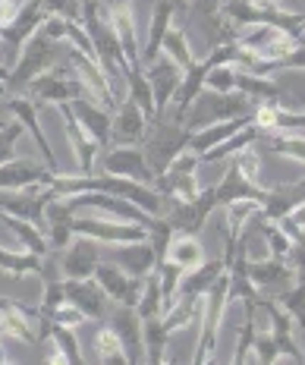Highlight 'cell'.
I'll use <instances>...</instances> for the list:
<instances>
[{
	"mask_svg": "<svg viewBox=\"0 0 305 365\" xmlns=\"http://www.w3.org/2000/svg\"><path fill=\"white\" fill-rule=\"evenodd\" d=\"M0 224L19 240L22 249H29V252H35V255L51 252V242H48V237H44V230L38 224H32V220L16 217V215H0Z\"/></svg>",
	"mask_w": 305,
	"mask_h": 365,
	"instance_id": "34",
	"label": "cell"
},
{
	"mask_svg": "<svg viewBox=\"0 0 305 365\" xmlns=\"http://www.w3.org/2000/svg\"><path fill=\"white\" fill-rule=\"evenodd\" d=\"M70 108H73V113H76V120L82 123V129H86V133L98 142V145H101V148L113 145V135H110L113 113L104 108V104L91 101L88 95H79V98H76V101L70 104Z\"/></svg>",
	"mask_w": 305,
	"mask_h": 365,
	"instance_id": "27",
	"label": "cell"
},
{
	"mask_svg": "<svg viewBox=\"0 0 305 365\" xmlns=\"http://www.w3.org/2000/svg\"><path fill=\"white\" fill-rule=\"evenodd\" d=\"M63 290L66 299L86 315V322H104L110 312V296L104 293V287L95 277H82V280H66L63 277Z\"/></svg>",
	"mask_w": 305,
	"mask_h": 365,
	"instance_id": "15",
	"label": "cell"
},
{
	"mask_svg": "<svg viewBox=\"0 0 305 365\" xmlns=\"http://www.w3.org/2000/svg\"><path fill=\"white\" fill-rule=\"evenodd\" d=\"M148 126L151 120L145 117V110L133 98H123L113 110V126H110V135H113V145H142L145 135H148Z\"/></svg>",
	"mask_w": 305,
	"mask_h": 365,
	"instance_id": "22",
	"label": "cell"
},
{
	"mask_svg": "<svg viewBox=\"0 0 305 365\" xmlns=\"http://www.w3.org/2000/svg\"><path fill=\"white\" fill-rule=\"evenodd\" d=\"M189 135H192V129L186 123H173L170 117L151 120V129L142 142V151H145V158H148L155 177L167 173V167L189 148Z\"/></svg>",
	"mask_w": 305,
	"mask_h": 365,
	"instance_id": "4",
	"label": "cell"
},
{
	"mask_svg": "<svg viewBox=\"0 0 305 365\" xmlns=\"http://www.w3.org/2000/svg\"><path fill=\"white\" fill-rule=\"evenodd\" d=\"M198 315H202V296H177V302L164 312L161 322H164V328L173 334V331L189 328Z\"/></svg>",
	"mask_w": 305,
	"mask_h": 365,
	"instance_id": "44",
	"label": "cell"
},
{
	"mask_svg": "<svg viewBox=\"0 0 305 365\" xmlns=\"http://www.w3.org/2000/svg\"><path fill=\"white\" fill-rule=\"evenodd\" d=\"M126 98H133L135 104L145 110V117L155 120V91H151V82H148V73H145V63H126Z\"/></svg>",
	"mask_w": 305,
	"mask_h": 365,
	"instance_id": "36",
	"label": "cell"
},
{
	"mask_svg": "<svg viewBox=\"0 0 305 365\" xmlns=\"http://www.w3.org/2000/svg\"><path fill=\"white\" fill-rule=\"evenodd\" d=\"M54 170L44 161L35 158H13V161L0 164V192H16V189H32V186H44Z\"/></svg>",
	"mask_w": 305,
	"mask_h": 365,
	"instance_id": "17",
	"label": "cell"
},
{
	"mask_svg": "<svg viewBox=\"0 0 305 365\" xmlns=\"http://www.w3.org/2000/svg\"><path fill=\"white\" fill-rule=\"evenodd\" d=\"M161 51H164L167 57H173V60H177V63L182 66V73H186L189 66L195 63V51H192V41H189L186 29H180V26H170V29H167Z\"/></svg>",
	"mask_w": 305,
	"mask_h": 365,
	"instance_id": "45",
	"label": "cell"
},
{
	"mask_svg": "<svg viewBox=\"0 0 305 365\" xmlns=\"http://www.w3.org/2000/svg\"><path fill=\"white\" fill-rule=\"evenodd\" d=\"M73 233L76 237L98 240L101 246H120V242H142L148 240V227L129 224L117 217H73Z\"/></svg>",
	"mask_w": 305,
	"mask_h": 365,
	"instance_id": "10",
	"label": "cell"
},
{
	"mask_svg": "<svg viewBox=\"0 0 305 365\" xmlns=\"http://www.w3.org/2000/svg\"><path fill=\"white\" fill-rule=\"evenodd\" d=\"M236 70H239V66H214V70L208 73V79H205V88L230 95V91H236Z\"/></svg>",
	"mask_w": 305,
	"mask_h": 365,
	"instance_id": "51",
	"label": "cell"
},
{
	"mask_svg": "<svg viewBox=\"0 0 305 365\" xmlns=\"http://www.w3.org/2000/svg\"><path fill=\"white\" fill-rule=\"evenodd\" d=\"M202 167V158L195 151H182V155L167 167V173L155 180V189L164 195V199H195L202 192V182H198L195 170Z\"/></svg>",
	"mask_w": 305,
	"mask_h": 365,
	"instance_id": "11",
	"label": "cell"
},
{
	"mask_svg": "<svg viewBox=\"0 0 305 365\" xmlns=\"http://www.w3.org/2000/svg\"><path fill=\"white\" fill-rule=\"evenodd\" d=\"M252 123H255V117L246 113V117H233V120H220V123L202 126V129H195V133L189 135V151H195V155H205L208 148H217L220 142H227L230 135H236L239 129H246Z\"/></svg>",
	"mask_w": 305,
	"mask_h": 365,
	"instance_id": "31",
	"label": "cell"
},
{
	"mask_svg": "<svg viewBox=\"0 0 305 365\" xmlns=\"http://www.w3.org/2000/svg\"><path fill=\"white\" fill-rule=\"evenodd\" d=\"M142 334H145V362H151V365L167 362L164 349H167V340H170V331L164 328L161 315L145 318V322H142Z\"/></svg>",
	"mask_w": 305,
	"mask_h": 365,
	"instance_id": "43",
	"label": "cell"
},
{
	"mask_svg": "<svg viewBox=\"0 0 305 365\" xmlns=\"http://www.w3.org/2000/svg\"><path fill=\"white\" fill-rule=\"evenodd\" d=\"M95 280L104 287V293L110 296V302H120V306H135L142 296V287H145V280L133 277V274H126L120 264L104 262V258L95 268Z\"/></svg>",
	"mask_w": 305,
	"mask_h": 365,
	"instance_id": "21",
	"label": "cell"
},
{
	"mask_svg": "<svg viewBox=\"0 0 305 365\" xmlns=\"http://www.w3.org/2000/svg\"><path fill=\"white\" fill-rule=\"evenodd\" d=\"M167 258H173L182 271H192L205 262V249H202V242H198V237H192V233H173L170 246H167Z\"/></svg>",
	"mask_w": 305,
	"mask_h": 365,
	"instance_id": "40",
	"label": "cell"
},
{
	"mask_svg": "<svg viewBox=\"0 0 305 365\" xmlns=\"http://www.w3.org/2000/svg\"><path fill=\"white\" fill-rule=\"evenodd\" d=\"M110 258L113 264H120L126 274L145 280L151 271L157 268V258H155V246L151 240H142V242H120V246H110Z\"/></svg>",
	"mask_w": 305,
	"mask_h": 365,
	"instance_id": "28",
	"label": "cell"
},
{
	"mask_svg": "<svg viewBox=\"0 0 305 365\" xmlns=\"http://www.w3.org/2000/svg\"><path fill=\"white\" fill-rule=\"evenodd\" d=\"M224 271H227L224 258H211V262L205 258L198 268L182 274V280H180V296H205V293H208V287L214 284V280H217Z\"/></svg>",
	"mask_w": 305,
	"mask_h": 365,
	"instance_id": "35",
	"label": "cell"
},
{
	"mask_svg": "<svg viewBox=\"0 0 305 365\" xmlns=\"http://www.w3.org/2000/svg\"><path fill=\"white\" fill-rule=\"evenodd\" d=\"M48 16H60V19H73V22H82V6L86 0H41Z\"/></svg>",
	"mask_w": 305,
	"mask_h": 365,
	"instance_id": "52",
	"label": "cell"
},
{
	"mask_svg": "<svg viewBox=\"0 0 305 365\" xmlns=\"http://www.w3.org/2000/svg\"><path fill=\"white\" fill-rule=\"evenodd\" d=\"M104 173H117V177H129L145 186H155V170H151L148 158H145L142 145H117L104 155Z\"/></svg>",
	"mask_w": 305,
	"mask_h": 365,
	"instance_id": "16",
	"label": "cell"
},
{
	"mask_svg": "<svg viewBox=\"0 0 305 365\" xmlns=\"http://www.w3.org/2000/svg\"><path fill=\"white\" fill-rule=\"evenodd\" d=\"M173 6H177V10H189V0H170Z\"/></svg>",
	"mask_w": 305,
	"mask_h": 365,
	"instance_id": "55",
	"label": "cell"
},
{
	"mask_svg": "<svg viewBox=\"0 0 305 365\" xmlns=\"http://www.w3.org/2000/svg\"><path fill=\"white\" fill-rule=\"evenodd\" d=\"M177 19V6L170 0H157L155 10H151V26H148V41L142 44V63H151L157 54H161V44H164V35L167 29L173 26Z\"/></svg>",
	"mask_w": 305,
	"mask_h": 365,
	"instance_id": "32",
	"label": "cell"
},
{
	"mask_svg": "<svg viewBox=\"0 0 305 365\" xmlns=\"http://www.w3.org/2000/svg\"><path fill=\"white\" fill-rule=\"evenodd\" d=\"M66 205L73 211H82V208H91L104 217H117V220H129V224H139V227H148L155 224V215L142 211L139 205H133L129 199H120V195H108V192H79V195H63Z\"/></svg>",
	"mask_w": 305,
	"mask_h": 365,
	"instance_id": "9",
	"label": "cell"
},
{
	"mask_svg": "<svg viewBox=\"0 0 305 365\" xmlns=\"http://www.w3.org/2000/svg\"><path fill=\"white\" fill-rule=\"evenodd\" d=\"M262 139V129H258L255 123L246 126V129H239L236 135H230L227 142H220L217 148H208L205 155H198L202 158V164H217V161H230V158L236 155L239 148H246V145H255V142Z\"/></svg>",
	"mask_w": 305,
	"mask_h": 365,
	"instance_id": "41",
	"label": "cell"
},
{
	"mask_svg": "<svg viewBox=\"0 0 305 365\" xmlns=\"http://www.w3.org/2000/svg\"><path fill=\"white\" fill-rule=\"evenodd\" d=\"M302 4H305V0H302ZM302 41H305V35H302Z\"/></svg>",
	"mask_w": 305,
	"mask_h": 365,
	"instance_id": "58",
	"label": "cell"
},
{
	"mask_svg": "<svg viewBox=\"0 0 305 365\" xmlns=\"http://www.w3.org/2000/svg\"><path fill=\"white\" fill-rule=\"evenodd\" d=\"M264 145L268 151L280 158H289L296 164H305V135H296V133H268L264 135Z\"/></svg>",
	"mask_w": 305,
	"mask_h": 365,
	"instance_id": "46",
	"label": "cell"
},
{
	"mask_svg": "<svg viewBox=\"0 0 305 365\" xmlns=\"http://www.w3.org/2000/svg\"><path fill=\"white\" fill-rule=\"evenodd\" d=\"M233 41L242 44V48H246L249 54L258 60V66L252 73L271 76L274 66H277L280 60H284L289 51L299 44V38L286 35L284 29H274V26H264V22H258V26H236Z\"/></svg>",
	"mask_w": 305,
	"mask_h": 365,
	"instance_id": "2",
	"label": "cell"
},
{
	"mask_svg": "<svg viewBox=\"0 0 305 365\" xmlns=\"http://www.w3.org/2000/svg\"><path fill=\"white\" fill-rule=\"evenodd\" d=\"M0 126H4V120H0Z\"/></svg>",
	"mask_w": 305,
	"mask_h": 365,
	"instance_id": "60",
	"label": "cell"
},
{
	"mask_svg": "<svg viewBox=\"0 0 305 365\" xmlns=\"http://www.w3.org/2000/svg\"><path fill=\"white\" fill-rule=\"evenodd\" d=\"M0 337L38 344V309H26L16 299H0Z\"/></svg>",
	"mask_w": 305,
	"mask_h": 365,
	"instance_id": "25",
	"label": "cell"
},
{
	"mask_svg": "<svg viewBox=\"0 0 305 365\" xmlns=\"http://www.w3.org/2000/svg\"><path fill=\"white\" fill-rule=\"evenodd\" d=\"M6 108H10V113L19 120L22 126H26V133L32 135V142L38 145V155H41V161L51 167V170L57 173V158H54V148L48 145V135H44L41 123H38V104L32 101V98L26 95H6Z\"/></svg>",
	"mask_w": 305,
	"mask_h": 365,
	"instance_id": "23",
	"label": "cell"
},
{
	"mask_svg": "<svg viewBox=\"0 0 305 365\" xmlns=\"http://www.w3.org/2000/svg\"><path fill=\"white\" fill-rule=\"evenodd\" d=\"M246 322L239 328V337H236V353H233V365H246V362H255L252 356V340H255V299H246Z\"/></svg>",
	"mask_w": 305,
	"mask_h": 365,
	"instance_id": "47",
	"label": "cell"
},
{
	"mask_svg": "<svg viewBox=\"0 0 305 365\" xmlns=\"http://www.w3.org/2000/svg\"><path fill=\"white\" fill-rule=\"evenodd\" d=\"M54 60H57V41L51 38L44 29L26 41L22 54L16 57V63L10 66V79H6V95H22L29 88V82H35L41 73L54 70Z\"/></svg>",
	"mask_w": 305,
	"mask_h": 365,
	"instance_id": "3",
	"label": "cell"
},
{
	"mask_svg": "<svg viewBox=\"0 0 305 365\" xmlns=\"http://www.w3.org/2000/svg\"><path fill=\"white\" fill-rule=\"evenodd\" d=\"M289 220H293V224L299 227V230H305V202H302V205H296V208L289 211Z\"/></svg>",
	"mask_w": 305,
	"mask_h": 365,
	"instance_id": "54",
	"label": "cell"
},
{
	"mask_svg": "<svg viewBox=\"0 0 305 365\" xmlns=\"http://www.w3.org/2000/svg\"><path fill=\"white\" fill-rule=\"evenodd\" d=\"M242 199H252V202L262 205L264 199H268V189H264L262 182L249 180L246 173L239 170V164L230 158L224 180L217 182V208H227L230 202H242Z\"/></svg>",
	"mask_w": 305,
	"mask_h": 365,
	"instance_id": "24",
	"label": "cell"
},
{
	"mask_svg": "<svg viewBox=\"0 0 305 365\" xmlns=\"http://www.w3.org/2000/svg\"><path fill=\"white\" fill-rule=\"evenodd\" d=\"M277 4H296V0H277Z\"/></svg>",
	"mask_w": 305,
	"mask_h": 365,
	"instance_id": "57",
	"label": "cell"
},
{
	"mask_svg": "<svg viewBox=\"0 0 305 365\" xmlns=\"http://www.w3.org/2000/svg\"><path fill=\"white\" fill-rule=\"evenodd\" d=\"M44 19H48V10H44L41 0H26L16 10V16L6 22V26H0V41H4L6 57H10L13 63H16V57L22 54L29 38L44 26Z\"/></svg>",
	"mask_w": 305,
	"mask_h": 365,
	"instance_id": "12",
	"label": "cell"
},
{
	"mask_svg": "<svg viewBox=\"0 0 305 365\" xmlns=\"http://www.w3.org/2000/svg\"><path fill=\"white\" fill-rule=\"evenodd\" d=\"M82 26H86L91 44H95L98 66L104 70L110 88L117 91V98H120V82H126L123 79L126 54H123V44H120V38H117V29H113L104 0H86V6H82Z\"/></svg>",
	"mask_w": 305,
	"mask_h": 365,
	"instance_id": "1",
	"label": "cell"
},
{
	"mask_svg": "<svg viewBox=\"0 0 305 365\" xmlns=\"http://www.w3.org/2000/svg\"><path fill=\"white\" fill-rule=\"evenodd\" d=\"M108 324L120 334V340H123L129 365H142L145 362V334H142V318H139V312H135V306L110 302Z\"/></svg>",
	"mask_w": 305,
	"mask_h": 365,
	"instance_id": "14",
	"label": "cell"
},
{
	"mask_svg": "<svg viewBox=\"0 0 305 365\" xmlns=\"http://www.w3.org/2000/svg\"><path fill=\"white\" fill-rule=\"evenodd\" d=\"M26 135V126L19 123H6V126H0V164H6V161H13L16 158V145H19V139Z\"/></svg>",
	"mask_w": 305,
	"mask_h": 365,
	"instance_id": "50",
	"label": "cell"
},
{
	"mask_svg": "<svg viewBox=\"0 0 305 365\" xmlns=\"http://www.w3.org/2000/svg\"><path fill=\"white\" fill-rule=\"evenodd\" d=\"M48 340H51V346H54V353L48 356V362H63V365H82V362H86V356L79 353V337H76V328L54 324Z\"/></svg>",
	"mask_w": 305,
	"mask_h": 365,
	"instance_id": "38",
	"label": "cell"
},
{
	"mask_svg": "<svg viewBox=\"0 0 305 365\" xmlns=\"http://www.w3.org/2000/svg\"><path fill=\"white\" fill-rule=\"evenodd\" d=\"M302 202H305V177L299 182H286V186L268 189V199L262 202V215L277 220V217L289 215V211H293L296 205H302Z\"/></svg>",
	"mask_w": 305,
	"mask_h": 365,
	"instance_id": "33",
	"label": "cell"
},
{
	"mask_svg": "<svg viewBox=\"0 0 305 365\" xmlns=\"http://www.w3.org/2000/svg\"><path fill=\"white\" fill-rule=\"evenodd\" d=\"M22 95L32 98L38 108H60V104H73L79 95H86V88L73 76V66H66V70L41 73L35 82H29V88Z\"/></svg>",
	"mask_w": 305,
	"mask_h": 365,
	"instance_id": "8",
	"label": "cell"
},
{
	"mask_svg": "<svg viewBox=\"0 0 305 365\" xmlns=\"http://www.w3.org/2000/svg\"><path fill=\"white\" fill-rule=\"evenodd\" d=\"M211 211H217V186H205L195 199H167V208L161 217L170 224L173 233H192V237H198V230L211 217Z\"/></svg>",
	"mask_w": 305,
	"mask_h": 365,
	"instance_id": "7",
	"label": "cell"
},
{
	"mask_svg": "<svg viewBox=\"0 0 305 365\" xmlns=\"http://www.w3.org/2000/svg\"><path fill=\"white\" fill-rule=\"evenodd\" d=\"M110 13V22L117 29V38L123 44L126 63H139L142 60V44H139V29H135V6L133 0H104Z\"/></svg>",
	"mask_w": 305,
	"mask_h": 365,
	"instance_id": "26",
	"label": "cell"
},
{
	"mask_svg": "<svg viewBox=\"0 0 305 365\" xmlns=\"http://www.w3.org/2000/svg\"><path fill=\"white\" fill-rule=\"evenodd\" d=\"M145 73H148L151 91H155V120H157V117H164V113H167L173 95H177V88L182 82V66L161 51V54L151 60V63H145Z\"/></svg>",
	"mask_w": 305,
	"mask_h": 365,
	"instance_id": "13",
	"label": "cell"
},
{
	"mask_svg": "<svg viewBox=\"0 0 305 365\" xmlns=\"http://www.w3.org/2000/svg\"><path fill=\"white\" fill-rule=\"evenodd\" d=\"M227 290H230V274H220L214 284L208 287V293L202 296V331H198V344H195V356L192 362L195 365H205L214 359V349H217V337H220V322H224V312L230 306L227 299Z\"/></svg>",
	"mask_w": 305,
	"mask_h": 365,
	"instance_id": "5",
	"label": "cell"
},
{
	"mask_svg": "<svg viewBox=\"0 0 305 365\" xmlns=\"http://www.w3.org/2000/svg\"><path fill=\"white\" fill-rule=\"evenodd\" d=\"M249 277L255 287H262V290H271V293H284L289 287L296 284V271L289 262H280V258H264V262H252L249 258Z\"/></svg>",
	"mask_w": 305,
	"mask_h": 365,
	"instance_id": "29",
	"label": "cell"
},
{
	"mask_svg": "<svg viewBox=\"0 0 305 365\" xmlns=\"http://www.w3.org/2000/svg\"><path fill=\"white\" fill-rule=\"evenodd\" d=\"M44 264V255L35 252H16V249H0V271L13 280L22 277H38Z\"/></svg>",
	"mask_w": 305,
	"mask_h": 365,
	"instance_id": "39",
	"label": "cell"
},
{
	"mask_svg": "<svg viewBox=\"0 0 305 365\" xmlns=\"http://www.w3.org/2000/svg\"><path fill=\"white\" fill-rule=\"evenodd\" d=\"M258 306H262L264 312H268V318H271V334H274V340H277V349H280V359H289V362H299L305 365V353H302V346H299V340H296V322H293V315L280 306V302H274V299H258Z\"/></svg>",
	"mask_w": 305,
	"mask_h": 365,
	"instance_id": "20",
	"label": "cell"
},
{
	"mask_svg": "<svg viewBox=\"0 0 305 365\" xmlns=\"http://www.w3.org/2000/svg\"><path fill=\"white\" fill-rule=\"evenodd\" d=\"M19 4H26V0H19Z\"/></svg>",
	"mask_w": 305,
	"mask_h": 365,
	"instance_id": "59",
	"label": "cell"
},
{
	"mask_svg": "<svg viewBox=\"0 0 305 365\" xmlns=\"http://www.w3.org/2000/svg\"><path fill=\"white\" fill-rule=\"evenodd\" d=\"M44 217H48V224H44V230H48V242H51V249H60L63 252L66 246L76 240V233H73V217H76V211L66 205L63 195H54V199L48 202V211H44Z\"/></svg>",
	"mask_w": 305,
	"mask_h": 365,
	"instance_id": "30",
	"label": "cell"
},
{
	"mask_svg": "<svg viewBox=\"0 0 305 365\" xmlns=\"http://www.w3.org/2000/svg\"><path fill=\"white\" fill-rule=\"evenodd\" d=\"M255 110V101L246 98L242 91H230V95H220V91H208L205 88L202 95L192 101V108L186 113V123L189 129H202L211 123H220V120H233V117H246V113Z\"/></svg>",
	"mask_w": 305,
	"mask_h": 365,
	"instance_id": "6",
	"label": "cell"
},
{
	"mask_svg": "<svg viewBox=\"0 0 305 365\" xmlns=\"http://www.w3.org/2000/svg\"><path fill=\"white\" fill-rule=\"evenodd\" d=\"M236 91H242L246 98H252L255 104L262 101H277V98H284V91H280V86L271 79V76H258L252 70H236Z\"/></svg>",
	"mask_w": 305,
	"mask_h": 365,
	"instance_id": "37",
	"label": "cell"
},
{
	"mask_svg": "<svg viewBox=\"0 0 305 365\" xmlns=\"http://www.w3.org/2000/svg\"><path fill=\"white\" fill-rule=\"evenodd\" d=\"M6 362H10V359H6V356H4V349H0V365H6Z\"/></svg>",
	"mask_w": 305,
	"mask_h": 365,
	"instance_id": "56",
	"label": "cell"
},
{
	"mask_svg": "<svg viewBox=\"0 0 305 365\" xmlns=\"http://www.w3.org/2000/svg\"><path fill=\"white\" fill-rule=\"evenodd\" d=\"M95 362H104V365H129V356L123 349V340H120V334L110 328H98L95 331Z\"/></svg>",
	"mask_w": 305,
	"mask_h": 365,
	"instance_id": "42",
	"label": "cell"
},
{
	"mask_svg": "<svg viewBox=\"0 0 305 365\" xmlns=\"http://www.w3.org/2000/svg\"><path fill=\"white\" fill-rule=\"evenodd\" d=\"M60 274L66 280H82V277H95V268L101 264V242L88 240V237H76L70 246L60 255Z\"/></svg>",
	"mask_w": 305,
	"mask_h": 365,
	"instance_id": "18",
	"label": "cell"
},
{
	"mask_svg": "<svg viewBox=\"0 0 305 365\" xmlns=\"http://www.w3.org/2000/svg\"><path fill=\"white\" fill-rule=\"evenodd\" d=\"M280 70H305V41H299L277 66H274V73H280Z\"/></svg>",
	"mask_w": 305,
	"mask_h": 365,
	"instance_id": "53",
	"label": "cell"
},
{
	"mask_svg": "<svg viewBox=\"0 0 305 365\" xmlns=\"http://www.w3.org/2000/svg\"><path fill=\"white\" fill-rule=\"evenodd\" d=\"M274 302H280L289 315H293V322H296V328L302 331V337H305V277L296 280L289 290L284 293H277L274 296Z\"/></svg>",
	"mask_w": 305,
	"mask_h": 365,
	"instance_id": "48",
	"label": "cell"
},
{
	"mask_svg": "<svg viewBox=\"0 0 305 365\" xmlns=\"http://www.w3.org/2000/svg\"><path fill=\"white\" fill-rule=\"evenodd\" d=\"M252 356H255V362H262V365H274L280 359L277 340H274L271 331H255V340H252Z\"/></svg>",
	"mask_w": 305,
	"mask_h": 365,
	"instance_id": "49",
	"label": "cell"
},
{
	"mask_svg": "<svg viewBox=\"0 0 305 365\" xmlns=\"http://www.w3.org/2000/svg\"><path fill=\"white\" fill-rule=\"evenodd\" d=\"M60 117H63V129H66V139H70V148H73V161H76V173H82V177H88V173H95V161H98V145L95 139L82 129V123L76 120V113L70 104H60Z\"/></svg>",
	"mask_w": 305,
	"mask_h": 365,
	"instance_id": "19",
	"label": "cell"
}]
</instances>
